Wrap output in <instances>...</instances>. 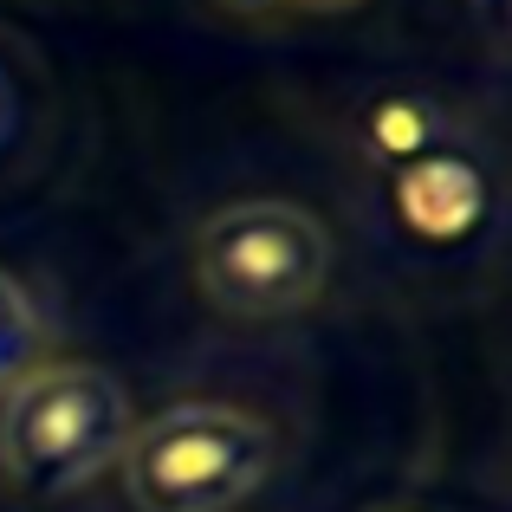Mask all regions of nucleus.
<instances>
[{
    "mask_svg": "<svg viewBox=\"0 0 512 512\" xmlns=\"http://www.w3.org/2000/svg\"><path fill=\"white\" fill-rule=\"evenodd\" d=\"M130 428H137L130 389L104 363H33L0 396V480L26 500H65L111 474Z\"/></svg>",
    "mask_w": 512,
    "mask_h": 512,
    "instance_id": "nucleus-1",
    "label": "nucleus"
},
{
    "mask_svg": "<svg viewBox=\"0 0 512 512\" xmlns=\"http://www.w3.org/2000/svg\"><path fill=\"white\" fill-rule=\"evenodd\" d=\"M59 137V85L52 65L20 26L0 20V188L46 169Z\"/></svg>",
    "mask_w": 512,
    "mask_h": 512,
    "instance_id": "nucleus-5",
    "label": "nucleus"
},
{
    "mask_svg": "<svg viewBox=\"0 0 512 512\" xmlns=\"http://www.w3.org/2000/svg\"><path fill=\"white\" fill-rule=\"evenodd\" d=\"M227 7H279V0H227Z\"/></svg>",
    "mask_w": 512,
    "mask_h": 512,
    "instance_id": "nucleus-8",
    "label": "nucleus"
},
{
    "mask_svg": "<svg viewBox=\"0 0 512 512\" xmlns=\"http://www.w3.org/2000/svg\"><path fill=\"white\" fill-rule=\"evenodd\" d=\"M279 7H299V13H350L363 0H279Z\"/></svg>",
    "mask_w": 512,
    "mask_h": 512,
    "instance_id": "nucleus-7",
    "label": "nucleus"
},
{
    "mask_svg": "<svg viewBox=\"0 0 512 512\" xmlns=\"http://www.w3.org/2000/svg\"><path fill=\"white\" fill-rule=\"evenodd\" d=\"M389 201L422 240H461L480 214L493 208V175L487 163L461 156L454 143H428V150L389 163Z\"/></svg>",
    "mask_w": 512,
    "mask_h": 512,
    "instance_id": "nucleus-4",
    "label": "nucleus"
},
{
    "mask_svg": "<svg viewBox=\"0 0 512 512\" xmlns=\"http://www.w3.org/2000/svg\"><path fill=\"white\" fill-rule=\"evenodd\" d=\"M331 260H338L331 227L305 201L279 195L221 201L188 247L195 292L234 325H273V318L312 312L331 286Z\"/></svg>",
    "mask_w": 512,
    "mask_h": 512,
    "instance_id": "nucleus-3",
    "label": "nucleus"
},
{
    "mask_svg": "<svg viewBox=\"0 0 512 512\" xmlns=\"http://www.w3.org/2000/svg\"><path fill=\"white\" fill-rule=\"evenodd\" d=\"M279 467V435L240 402L188 396L137 415L117 480L137 512H240Z\"/></svg>",
    "mask_w": 512,
    "mask_h": 512,
    "instance_id": "nucleus-2",
    "label": "nucleus"
},
{
    "mask_svg": "<svg viewBox=\"0 0 512 512\" xmlns=\"http://www.w3.org/2000/svg\"><path fill=\"white\" fill-rule=\"evenodd\" d=\"M33 363H46L39 357V305L26 299V286L0 266V396H7Z\"/></svg>",
    "mask_w": 512,
    "mask_h": 512,
    "instance_id": "nucleus-6",
    "label": "nucleus"
}]
</instances>
